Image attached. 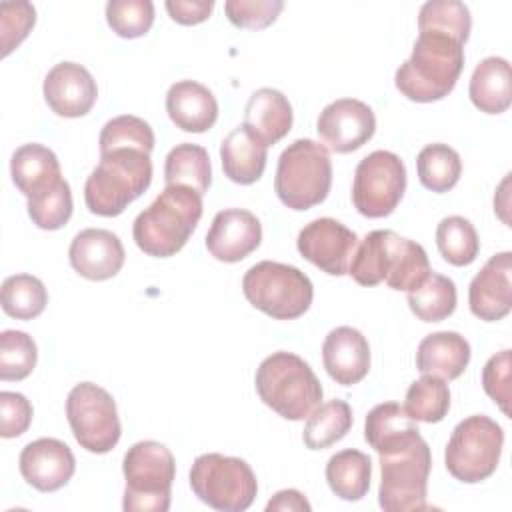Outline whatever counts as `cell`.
<instances>
[{"mask_svg": "<svg viewBox=\"0 0 512 512\" xmlns=\"http://www.w3.org/2000/svg\"><path fill=\"white\" fill-rule=\"evenodd\" d=\"M512 252H498L472 278L468 288L470 312L484 320L496 322L508 316L512 308Z\"/></svg>", "mask_w": 512, "mask_h": 512, "instance_id": "19", "label": "cell"}, {"mask_svg": "<svg viewBox=\"0 0 512 512\" xmlns=\"http://www.w3.org/2000/svg\"><path fill=\"white\" fill-rule=\"evenodd\" d=\"M472 28L470 10L458 0H430L418 12V32H438L466 44Z\"/></svg>", "mask_w": 512, "mask_h": 512, "instance_id": "36", "label": "cell"}, {"mask_svg": "<svg viewBox=\"0 0 512 512\" xmlns=\"http://www.w3.org/2000/svg\"><path fill=\"white\" fill-rule=\"evenodd\" d=\"M2 310L16 320L40 316L48 304V292L40 278L32 274H14L2 282Z\"/></svg>", "mask_w": 512, "mask_h": 512, "instance_id": "35", "label": "cell"}, {"mask_svg": "<svg viewBox=\"0 0 512 512\" xmlns=\"http://www.w3.org/2000/svg\"><path fill=\"white\" fill-rule=\"evenodd\" d=\"M10 174L16 188L30 200L52 190L60 180V162L56 154L42 144L30 142L14 150L10 160Z\"/></svg>", "mask_w": 512, "mask_h": 512, "instance_id": "24", "label": "cell"}, {"mask_svg": "<svg viewBox=\"0 0 512 512\" xmlns=\"http://www.w3.org/2000/svg\"><path fill=\"white\" fill-rule=\"evenodd\" d=\"M124 246L120 238L104 228L80 230L68 248L70 266L86 280H108L124 266Z\"/></svg>", "mask_w": 512, "mask_h": 512, "instance_id": "20", "label": "cell"}, {"mask_svg": "<svg viewBox=\"0 0 512 512\" xmlns=\"http://www.w3.org/2000/svg\"><path fill=\"white\" fill-rule=\"evenodd\" d=\"M242 292L256 310L276 320L300 318L314 298V286L300 268L272 260L246 270Z\"/></svg>", "mask_w": 512, "mask_h": 512, "instance_id": "8", "label": "cell"}, {"mask_svg": "<svg viewBox=\"0 0 512 512\" xmlns=\"http://www.w3.org/2000/svg\"><path fill=\"white\" fill-rule=\"evenodd\" d=\"M404 410L416 422L434 424L444 420L450 410L448 384L438 376L424 374L410 384L404 400Z\"/></svg>", "mask_w": 512, "mask_h": 512, "instance_id": "34", "label": "cell"}, {"mask_svg": "<svg viewBox=\"0 0 512 512\" xmlns=\"http://www.w3.org/2000/svg\"><path fill=\"white\" fill-rule=\"evenodd\" d=\"M426 250L394 230H372L356 246L348 274L360 286L386 282L392 290H414L430 274Z\"/></svg>", "mask_w": 512, "mask_h": 512, "instance_id": "1", "label": "cell"}, {"mask_svg": "<svg viewBox=\"0 0 512 512\" xmlns=\"http://www.w3.org/2000/svg\"><path fill=\"white\" fill-rule=\"evenodd\" d=\"M352 422V408L346 400H328L308 416L302 440L310 450H324L342 440L352 428Z\"/></svg>", "mask_w": 512, "mask_h": 512, "instance_id": "31", "label": "cell"}, {"mask_svg": "<svg viewBox=\"0 0 512 512\" xmlns=\"http://www.w3.org/2000/svg\"><path fill=\"white\" fill-rule=\"evenodd\" d=\"M316 132L326 148L348 154L362 148L376 132L372 108L356 98H338L322 108Z\"/></svg>", "mask_w": 512, "mask_h": 512, "instance_id": "15", "label": "cell"}, {"mask_svg": "<svg viewBox=\"0 0 512 512\" xmlns=\"http://www.w3.org/2000/svg\"><path fill=\"white\" fill-rule=\"evenodd\" d=\"M484 392L500 406L504 414H510V350H502L484 364L482 370Z\"/></svg>", "mask_w": 512, "mask_h": 512, "instance_id": "44", "label": "cell"}, {"mask_svg": "<svg viewBox=\"0 0 512 512\" xmlns=\"http://www.w3.org/2000/svg\"><path fill=\"white\" fill-rule=\"evenodd\" d=\"M166 10L170 18L184 26H194L212 14L214 2L212 0H166Z\"/></svg>", "mask_w": 512, "mask_h": 512, "instance_id": "46", "label": "cell"}, {"mask_svg": "<svg viewBox=\"0 0 512 512\" xmlns=\"http://www.w3.org/2000/svg\"><path fill=\"white\" fill-rule=\"evenodd\" d=\"M464 68V46L438 32H420L410 58L396 70L394 84L412 102H436L448 96Z\"/></svg>", "mask_w": 512, "mask_h": 512, "instance_id": "2", "label": "cell"}, {"mask_svg": "<svg viewBox=\"0 0 512 512\" xmlns=\"http://www.w3.org/2000/svg\"><path fill=\"white\" fill-rule=\"evenodd\" d=\"M106 22L120 38H140L152 28L154 4L150 0H110Z\"/></svg>", "mask_w": 512, "mask_h": 512, "instance_id": "40", "label": "cell"}, {"mask_svg": "<svg viewBox=\"0 0 512 512\" xmlns=\"http://www.w3.org/2000/svg\"><path fill=\"white\" fill-rule=\"evenodd\" d=\"M332 186V160L324 144L298 138L288 144L276 166L274 190L290 210H308L326 200Z\"/></svg>", "mask_w": 512, "mask_h": 512, "instance_id": "6", "label": "cell"}, {"mask_svg": "<svg viewBox=\"0 0 512 512\" xmlns=\"http://www.w3.org/2000/svg\"><path fill=\"white\" fill-rule=\"evenodd\" d=\"M0 436L2 438H18L24 434L32 422L34 410L30 400L20 392H0Z\"/></svg>", "mask_w": 512, "mask_h": 512, "instance_id": "45", "label": "cell"}, {"mask_svg": "<svg viewBox=\"0 0 512 512\" xmlns=\"http://www.w3.org/2000/svg\"><path fill=\"white\" fill-rule=\"evenodd\" d=\"M164 180L166 186H188L204 196L212 182L210 156L206 148L192 142L174 146L164 162Z\"/></svg>", "mask_w": 512, "mask_h": 512, "instance_id": "30", "label": "cell"}, {"mask_svg": "<svg viewBox=\"0 0 512 512\" xmlns=\"http://www.w3.org/2000/svg\"><path fill=\"white\" fill-rule=\"evenodd\" d=\"M98 144L100 154L116 148H136L150 154L154 148V132L146 120L132 114H122L102 126Z\"/></svg>", "mask_w": 512, "mask_h": 512, "instance_id": "38", "label": "cell"}, {"mask_svg": "<svg viewBox=\"0 0 512 512\" xmlns=\"http://www.w3.org/2000/svg\"><path fill=\"white\" fill-rule=\"evenodd\" d=\"M202 218V196L188 186H166L134 224L136 246L154 258L180 252Z\"/></svg>", "mask_w": 512, "mask_h": 512, "instance_id": "3", "label": "cell"}, {"mask_svg": "<svg viewBox=\"0 0 512 512\" xmlns=\"http://www.w3.org/2000/svg\"><path fill=\"white\" fill-rule=\"evenodd\" d=\"M38 360V348L32 336L22 330H4L0 334V380H24L32 374Z\"/></svg>", "mask_w": 512, "mask_h": 512, "instance_id": "39", "label": "cell"}, {"mask_svg": "<svg viewBox=\"0 0 512 512\" xmlns=\"http://www.w3.org/2000/svg\"><path fill=\"white\" fill-rule=\"evenodd\" d=\"M322 360L328 376L336 384H358L370 370L368 340L360 330L352 326H338L324 338Z\"/></svg>", "mask_w": 512, "mask_h": 512, "instance_id": "21", "label": "cell"}, {"mask_svg": "<svg viewBox=\"0 0 512 512\" xmlns=\"http://www.w3.org/2000/svg\"><path fill=\"white\" fill-rule=\"evenodd\" d=\"M282 0H228L224 4L228 20L238 28L260 30L270 26L282 12Z\"/></svg>", "mask_w": 512, "mask_h": 512, "instance_id": "43", "label": "cell"}, {"mask_svg": "<svg viewBox=\"0 0 512 512\" xmlns=\"http://www.w3.org/2000/svg\"><path fill=\"white\" fill-rule=\"evenodd\" d=\"M36 10L30 2H2L0 4V42L2 56H8L32 30Z\"/></svg>", "mask_w": 512, "mask_h": 512, "instance_id": "42", "label": "cell"}, {"mask_svg": "<svg viewBox=\"0 0 512 512\" xmlns=\"http://www.w3.org/2000/svg\"><path fill=\"white\" fill-rule=\"evenodd\" d=\"M436 246L452 266H468L476 260L480 240L474 224L464 216H446L436 228Z\"/></svg>", "mask_w": 512, "mask_h": 512, "instance_id": "37", "label": "cell"}, {"mask_svg": "<svg viewBox=\"0 0 512 512\" xmlns=\"http://www.w3.org/2000/svg\"><path fill=\"white\" fill-rule=\"evenodd\" d=\"M430 468L432 454L422 436H416L396 450L380 454V508L386 512L426 510Z\"/></svg>", "mask_w": 512, "mask_h": 512, "instance_id": "9", "label": "cell"}, {"mask_svg": "<svg viewBox=\"0 0 512 512\" xmlns=\"http://www.w3.org/2000/svg\"><path fill=\"white\" fill-rule=\"evenodd\" d=\"M70 184L62 178L52 190L28 200V216L40 230H58L72 216Z\"/></svg>", "mask_w": 512, "mask_h": 512, "instance_id": "41", "label": "cell"}, {"mask_svg": "<svg viewBox=\"0 0 512 512\" xmlns=\"http://www.w3.org/2000/svg\"><path fill=\"white\" fill-rule=\"evenodd\" d=\"M292 106L276 88H258L244 108V126L268 148L280 142L292 128Z\"/></svg>", "mask_w": 512, "mask_h": 512, "instance_id": "23", "label": "cell"}, {"mask_svg": "<svg viewBox=\"0 0 512 512\" xmlns=\"http://www.w3.org/2000/svg\"><path fill=\"white\" fill-rule=\"evenodd\" d=\"M22 478L40 492H56L68 484L76 470V458L58 438H38L26 444L18 458Z\"/></svg>", "mask_w": 512, "mask_h": 512, "instance_id": "16", "label": "cell"}, {"mask_svg": "<svg viewBox=\"0 0 512 512\" xmlns=\"http://www.w3.org/2000/svg\"><path fill=\"white\" fill-rule=\"evenodd\" d=\"M420 436L416 420H412L404 406L396 402H382L374 406L364 422V438L378 452L396 450Z\"/></svg>", "mask_w": 512, "mask_h": 512, "instance_id": "28", "label": "cell"}, {"mask_svg": "<svg viewBox=\"0 0 512 512\" xmlns=\"http://www.w3.org/2000/svg\"><path fill=\"white\" fill-rule=\"evenodd\" d=\"M256 392L278 416L298 422L308 418L324 396L322 384L308 362L292 352H274L256 370Z\"/></svg>", "mask_w": 512, "mask_h": 512, "instance_id": "5", "label": "cell"}, {"mask_svg": "<svg viewBox=\"0 0 512 512\" xmlns=\"http://www.w3.org/2000/svg\"><path fill=\"white\" fill-rule=\"evenodd\" d=\"M262 242L260 220L244 208L220 210L206 234L208 252L220 262H240Z\"/></svg>", "mask_w": 512, "mask_h": 512, "instance_id": "18", "label": "cell"}, {"mask_svg": "<svg viewBox=\"0 0 512 512\" xmlns=\"http://www.w3.org/2000/svg\"><path fill=\"white\" fill-rule=\"evenodd\" d=\"M166 112L176 128L184 132H206L218 118V102L204 84L180 80L168 88Z\"/></svg>", "mask_w": 512, "mask_h": 512, "instance_id": "22", "label": "cell"}, {"mask_svg": "<svg viewBox=\"0 0 512 512\" xmlns=\"http://www.w3.org/2000/svg\"><path fill=\"white\" fill-rule=\"evenodd\" d=\"M66 418L76 442L92 452H110L122 434L114 398L94 382L76 384L66 398Z\"/></svg>", "mask_w": 512, "mask_h": 512, "instance_id": "12", "label": "cell"}, {"mask_svg": "<svg viewBox=\"0 0 512 512\" xmlns=\"http://www.w3.org/2000/svg\"><path fill=\"white\" fill-rule=\"evenodd\" d=\"M408 306L422 322H440L456 310V284L452 278L430 270L420 286L408 290Z\"/></svg>", "mask_w": 512, "mask_h": 512, "instance_id": "32", "label": "cell"}, {"mask_svg": "<svg viewBox=\"0 0 512 512\" xmlns=\"http://www.w3.org/2000/svg\"><path fill=\"white\" fill-rule=\"evenodd\" d=\"M468 94L484 114H502L512 104V72L506 58L488 56L472 72Z\"/></svg>", "mask_w": 512, "mask_h": 512, "instance_id": "27", "label": "cell"}, {"mask_svg": "<svg viewBox=\"0 0 512 512\" xmlns=\"http://www.w3.org/2000/svg\"><path fill=\"white\" fill-rule=\"evenodd\" d=\"M470 362L468 340L452 330L428 334L416 350V368L442 380H456Z\"/></svg>", "mask_w": 512, "mask_h": 512, "instance_id": "25", "label": "cell"}, {"mask_svg": "<svg viewBox=\"0 0 512 512\" xmlns=\"http://www.w3.org/2000/svg\"><path fill=\"white\" fill-rule=\"evenodd\" d=\"M372 478V462L368 454L346 448L330 456L326 464V482L330 490L348 502H356L364 498L370 490Z\"/></svg>", "mask_w": 512, "mask_h": 512, "instance_id": "29", "label": "cell"}, {"mask_svg": "<svg viewBox=\"0 0 512 512\" xmlns=\"http://www.w3.org/2000/svg\"><path fill=\"white\" fill-rule=\"evenodd\" d=\"M406 190V166L398 154L374 150L364 156L352 182L354 208L366 218H384L396 210Z\"/></svg>", "mask_w": 512, "mask_h": 512, "instance_id": "13", "label": "cell"}, {"mask_svg": "<svg viewBox=\"0 0 512 512\" xmlns=\"http://www.w3.org/2000/svg\"><path fill=\"white\" fill-rule=\"evenodd\" d=\"M122 472L126 478L122 508L126 512H166L170 508L176 462L164 444L156 440L132 444L124 454Z\"/></svg>", "mask_w": 512, "mask_h": 512, "instance_id": "7", "label": "cell"}, {"mask_svg": "<svg viewBox=\"0 0 512 512\" xmlns=\"http://www.w3.org/2000/svg\"><path fill=\"white\" fill-rule=\"evenodd\" d=\"M42 92L50 110L64 118H80L88 114L98 98L96 80L76 62L56 64L46 74Z\"/></svg>", "mask_w": 512, "mask_h": 512, "instance_id": "17", "label": "cell"}, {"mask_svg": "<svg viewBox=\"0 0 512 512\" xmlns=\"http://www.w3.org/2000/svg\"><path fill=\"white\" fill-rule=\"evenodd\" d=\"M152 182L150 154L136 148H116L100 154L98 166L84 184V202L96 216H120Z\"/></svg>", "mask_w": 512, "mask_h": 512, "instance_id": "4", "label": "cell"}, {"mask_svg": "<svg viewBox=\"0 0 512 512\" xmlns=\"http://www.w3.org/2000/svg\"><path fill=\"white\" fill-rule=\"evenodd\" d=\"M504 446L502 426L486 414L464 418L452 430L446 444V470L464 484H476L490 478L500 462Z\"/></svg>", "mask_w": 512, "mask_h": 512, "instance_id": "11", "label": "cell"}, {"mask_svg": "<svg viewBox=\"0 0 512 512\" xmlns=\"http://www.w3.org/2000/svg\"><path fill=\"white\" fill-rule=\"evenodd\" d=\"M268 148L244 126H236L220 144L222 170L228 180L248 186L260 180L266 168Z\"/></svg>", "mask_w": 512, "mask_h": 512, "instance_id": "26", "label": "cell"}, {"mask_svg": "<svg viewBox=\"0 0 512 512\" xmlns=\"http://www.w3.org/2000/svg\"><path fill=\"white\" fill-rule=\"evenodd\" d=\"M312 506L310 502L304 498L302 492L294 490V488H288V490H280L272 496V500L266 504V512H272V510H290V512H308Z\"/></svg>", "mask_w": 512, "mask_h": 512, "instance_id": "47", "label": "cell"}, {"mask_svg": "<svg viewBox=\"0 0 512 512\" xmlns=\"http://www.w3.org/2000/svg\"><path fill=\"white\" fill-rule=\"evenodd\" d=\"M416 170L424 188L442 194L458 184L462 174V160L460 154L448 144L434 142L418 152Z\"/></svg>", "mask_w": 512, "mask_h": 512, "instance_id": "33", "label": "cell"}, {"mask_svg": "<svg viewBox=\"0 0 512 512\" xmlns=\"http://www.w3.org/2000/svg\"><path fill=\"white\" fill-rule=\"evenodd\" d=\"M356 246V232L334 218L308 222L296 238V248L302 258L330 276L348 274Z\"/></svg>", "mask_w": 512, "mask_h": 512, "instance_id": "14", "label": "cell"}, {"mask_svg": "<svg viewBox=\"0 0 512 512\" xmlns=\"http://www.w3.org/2000/svg\"><path fill=\"white\" fill-rule=\"evenodd\" d=\"M190 488L214 510L242 512L258 494L256 474L250 464L236 456L218 452L200 454L190 468Z\"/></svg>", "mask_w": 512, "mask_h": 512, "instance_id": "10", "label": "cell"}]
</instances>
